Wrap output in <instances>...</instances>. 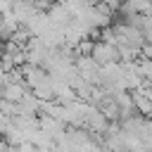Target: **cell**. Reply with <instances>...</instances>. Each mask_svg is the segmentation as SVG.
Returning a JSON list of instances; mask_svg holds the SVG:
<instances>
[{"label":"cell","instance_id":"obj_6","mask_svg":"<svg viewBox=\"0 0 152 152\" xmlns=\"http://www.w3.org/2000/svg\"><path fill=\"white\" fill-rule=\"evenodd\" d=\"M138 69H140V76L145 78V83L152 86V59H147V57L140 55V59H138Z\"/></svg>","mask_w":152,"mask_h":152},{"label":"cell","instance_id":"obj_5","mask_svg":"<svg viewBox=\"0 0 152 152\" xmlns=\"http://www.w3.org/2000/svg\"><path fill=\"white\" fill-rule=\"evenodd\" d=\"M131 95H133V102H135L138 114H142V116H152V100L145 95V90L138 88V90H131Z\"/></svg>","mask_w":152,"mask_h":152},{"label":"cell","instance_id":"obj_2","mask_svg":"<svg viewBox=\"0 0 152 152\" xmlns=\"http://www.w3.org/2000/svg\"><path fill=\"white\" fill-rule=\"evenodd\" d=\"M90 57H93L100 66L112 64V62H121V52H119V48L112 45V43H104V40H95V43H93Z\"/></svg>","mask_w":152,"mask_h":152},{"label":"cell","instance_id":"obj_8","mask_svg":"<svg viewBox=\"0 0 152 152\" xmlns=\"http://www.w3.org/2000/svg\"><path fill=\"white\" fill-rule=\"evenodd\" d=\"M140 55H142V57H147V59H152V43H145Z\"/></svg>","mask_w":152,"mask_h":152},{"label":"cell","instance_id":"obj_7","mask_svg":"<svg viewBox=\"0 0 152 152\" xmlns=\"http://www.w3.org/2000/svg\"><path fill=\"white\" fill-rule=\"evenodd\" d=\"M121 2H124V0H100V5H107V7L112 10V12H119Z\"/></svg>","mask_w":152,"mask_h":152},{"label":"cell","instance_id":"obj_3","mask_svg":"<svg viewBox=\"0 0 152 152\" xmlns=\"http://www.w3.org/2000/svg\"><path fill=\"white\" fill-rule=\"evenodd\" d=\"M50 50H52V48H48V45L43 43V38L33 36V38L26 43V48H24V52H26V64L43 66L45 59H48V55H50Z\"/></svg>","mask_w":152,"mask_h":152},{"label":"cell","instance_id":"obj_9","mask_svg":"<svg viewBox=\"0 0 152 152\" xmlns=\"http://www.w3.org/2000/svg\"><path fill=\"white\" fill-rule=\"evenodd\" d=\"M142 90H145V95L152 100V86H142Z\"/></svg>","mask_w":152,"mask_h":152},{"label":"cell","instance_id":"obj_10","mask_svg":"<svg viewBox=\"0 0 152 152\" xmlns=\"http://www.w3.org/2000/svg\"><path fill=\"white\" fill-rule=\"evenodd\" d=\"M150 119H152V116H150Z\"/></svg>","mask_w":152,"mask_h":152},{"label":"cell","instance_id":"obj_4","mask_svg":"<svg viewBox=\"0 0 152 152\" xmlns=\"http://www.w3.org/2000/svg\"><path fill=\"white\" fill-rule=\"evenodd\" d=\"M36 10H38V7H36L31 0H17V2L12 5V10H10V12L14 14V19H17L19 24H24V21L36 12Z\"/></svg>","mask_w":152,"mask_h":152},{"label":"cell","instance_id":"obj_1","mask_svg":"<svg viewBox=\"0 0 152 152\" xmlns=\"http://www.w3.org/2000/svg\"><path fill=\"white\" fill-rule=\"evenodd\" d=\"M100 88L104 93H116V90H126V81H124V64L121 62H112L104 64L100 69Z\"/></svg>","mask_w":152,"mask_h":152}]
</instances>
